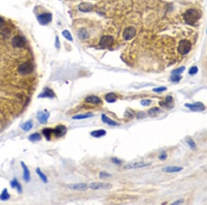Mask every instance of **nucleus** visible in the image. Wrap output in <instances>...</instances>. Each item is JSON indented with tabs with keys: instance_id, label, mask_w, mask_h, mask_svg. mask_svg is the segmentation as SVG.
<instances>
[{
	"instance_id": "obj_27",
	"label": "nucleus",
	"mask_w": 207,
	"mask_h": 205,
	"mask_svg": "<svg viewBox=\"0 0 207 205\" xmlns=\"http://www.w3.org/2000/svg\"><path fill=\"white\" fill-rule=\"evenodd\" d=\"M28 140H29L30 142H38V141H40L42 140V137H41V135L38 133H32L28 137Z\"/></svg>"
},
{
	"instance_id": "obj_10",
	"label": "nucleus",
	"mask_w": 207,
	"mask_h": 205,
	"mask_svg": "<svg viewBox=\"0 0 207 205\" xmlns=\"http://www.w3.org/2000/svg\"><path fill=\"white\" fill-rule=\"evenodd\" d=\"M38 20L42 25H46V24L50 23L52 20V15L50 13H44L39 15L38 17Z\"/></svg>"
},
{
	"instance_id": "obj_2",
	"label": "nucleus",
	"mask_w": 207,
	"mask_h": 205,
	"mask_svg": "<svg viewBox=\"0 0 207 205\" xmlns=\"http://www.w3.org/2000/svg\"><path fill=\"white\" fill-rule=\"evenodd\" d=\"M191 49V44L189 41L186 40H182L180 42L177 47V51L181 55H185L189 53Z\"/></svg>"
},
{
	"instance_id": "obj_7",
	"label": "nucleus",
	"mask_w": 207,
	"mask_h": 205,
	"mask_svg": "<svg viewBox=\"0 0 207 205\" xmlns=\"http://www.w3.org/2000/svg\"><path fill=\"white\" fill-rule=\"evenodd\" d=\"M186 107L192 111H203L205 110V106L202 102H195L193 104H186Z\"/></svg>"
},
{
	"instance_id": "obj_18",
	"label": "nucleus",
	"mask_w": 207,
	"mask_h": 205,
	"mask_svg": "<svg viewBox=\"0 0 207 205\" xmlns=\"http://www.w3.org/2000/svg\"><path fill=\"white\" fill-rule=\"evenodd\" d=\"M102 122H103L104 123H105V124L109 125V126H119V125H120V124H118V123H117L116 122H115V121L111 120V119H110V118H108V117L106 116V115H104V114L102 115Z\"/></svg>"
},
{
	"instance_id": "obj_16",
	"label": "nucleus",
	"mask_w": 207,
	"mask_h": 205,
	"mask_svg": "<svg viewBox=\"0 0 207 205\" xmlns=\"http://www.w3.org/2000/svg\"><path fill=\"white\" fill-rule=\"evenodd\" d=\"M21 165L24 171V180L26 182H28L30 180V173L29 169H28L27 166H26L25 163L23 162H21Z\"/></svg>"
},
{
	"instance_id": "obj_31",
	"label": "nucleus",
	"mask_w": 207,
	"mask_h": 205,
	"mask_svg": "<svg viewBox=\"0 0 207 205\" xmlns=\"http://www.w3.org/2000/svg\"><path fill=\"white\" fill-rule=\"evenodd\" d=\"M160 108L158 107H153L149 110L148 114L151 116H155L158 113L160 112Z\"/></svg>"
},
{
	"instance_id": "obj_40",
	"label": "nucleus",
	"mask_w": 207,
	"mask_h": 205,
	"mask_svg": "<svg viewBox=\"0 0 207 205\" xmlns=\"http://www.w3.org/2000/svg\"><path fill=\"white\" fill-rule=\"evenodd\" d=\"M167 155L165 152H162L160 153V155H159V159L161 160H164L167 159Z\"/></svg>"
},
{
	"instance_id": "obj_8",
	"label": "nucleus",
	"mask_w": 207,
	"mask_h": 205,
	"mask_svg": "<svg viewBox=\"0 0 207 205\" xmlns=\"http://www.w3.org/2000/svg\"><path fill=\"white\" fill-rule=\"evenodd\" d=\"M49 117H50V113L48 111H47V110H40L37 115V118L41 124H46Z\"/></svg>"
},
{
	"instance_id": "obj_33",
	"label": "nucleus",
	"mask_w": 207,
	"mask_h": 205,
	"mask_svg": "<svg viewBox=\"0 0 207 205\" xmlns=\"http://www.w3.org/2000/svg\"><path fill=\"white\" fill-rule=\"evenodd\" d=\"M184 70H185V67L184 66H182V67H180V68H178V69H175V70H174L172 71V75H180L181 73H182L184 71Z\"/></svg>"
},
{
	"instance_id": "obj_11",
	"label": "nucleus",
	"mask_w": 207,
	"mask_h": 205,
	"mask_svg": "<svg viewBox=\"0 0 207 205\" xmlns=\"http://www.w3.org/2000/svg\"><path fill=\"white\" fill-rule=\"evenodd\" d=\"M55 97V92L50 88H44V91L38 95V98H49L53 99Z\"/></svg>"
},
{
	"instance_id": "obj_29",
	"label": "nucleus",
	"mask_w": 207,
	"mask_h": 205,
	"mask_svg": "<svg viewBox=\"0 0 207 205\" xmlns=\"http://www.w3.org/2000/svg\"><path fill=\"white\" fill-rule=\"evenodd\" d=\"M36 173L39 175V177L40 178V179L42 180V181L43 182H44V183H47V182H48V178H47L46 175H45L42 171H41L40 168L36 169Z\"/></svg>"
},
{
	"instance_id": "obj_35",
	"label": "nucleus",
	"mask_w": 207,
	"mask_h": 205,
	"mask_svg": "<svg viewBox=\"0 0 207 205\" xmlns=\"http://www.w3.org/2000/svg\"><path fill=\"white\" fill-rule=\"evenodd\" d=\"M99 176H100V178L103 179V178H107L110 177V176H111V174L108 173H107V172H106V171H102V172H100V173Z\"/></svg>"
},
{
	"instance_id": "obj_43",
	"label": "nucleus",
	"mask_w": 207,
	"mask_h": 205,
	"mask_svg": "<svg viewBox=\"0 0 207 205\" xmlns=\"http://www.w3.org/2000/svg\"><path fill=\"white\" fill-rule=\"evenodd\" d=\"M55 46L57 48H59L60 46V42H59L58 37H56V40H55Z\"/></svg>"
},
{
	"instance_id": "obj_12",
	"label": "nucleus",
	"mask_w": 207,
	"mask_h": 205,
	"mask_svg": "<svg viewBox=\"0 0 207 205\" xmlns=\"http://www.w3.org/2000/svg\"><path fill=\"white\" fill-rule=\"evenodd\" d=\"M12 44L13 46L17 47V48H22L24 47L26 44V40L19 35H17L14 37V38L12 40Z\"/></svg>"
},
{
	"instance_id": "obj_45",
	"label": "nucleus",
	"mask_w": 207,
	"mask_h": 205,
	"mask_svg": "<svg viewBox=\"0 0 207 205\" xmlns=\"http://www.w3.org/2000/svg\"><path fill=\"white\" fill-rule=\"evenodd\" d=\"M184 202V200H178L175 202H174L173 203H172V204H180Z\"/></svg>"
},
{
	"instance_id": "obj_46",
	"label": "nucleus",
	"mask_w": 207,
	"mask_h": 205,
	"mask_svg": "<svg viewBox=\"0 0 207 205\" xmlns=\"http://www.w3.org/2000/svg\"><path fill=\"white\" fill-rule=\"evenodd\" d=\"M4 25V20L1 17H0V28H2Z\"/></svg>"
},
{
	"instance_id": "obj_23",
	"label": "nucleus",
	"mask_w": 207,
	"mask_h": 205,
	"mask_svg": "<svg viewBox=\"0 0 207 205\" xmlns=\"http://www.w3.org/2000/svg\"><path fill=\"white\" fill-rule=\"evenodd\" d=\"M32 126H33V123H32V121L28 120V121H27V122H24V124H22L21 125V128L24 131L27 132V131H29L31 130Z\"/></svg>"
},
{
	"instance_id": "obj_32",
	"label": "nucleus",
	"mask_w": 207,
	"mask_h": 205,
	"mask_svg": "<svg viewBox=\"0 0 207 205\" xmlns=\"http://www.w3.org/2000/svg\"><path fill=\"white\" fill-rule=\"evenodd\" d=\"M186 143H187V144H188V146L190 147V148L191 149H195L196 148V144H195V143L193 140H192L191 138H188L186 140Z\"/></svg>"
},
{
	"instance_id": "obj_21",
	"label": "nucleus",
	"mask_w": 207,
	"mask_h": 205,
	"mask_svg": "<svg viewBox=\"0 0 207 205\" xmlns=\"http://www.w3.org/2000/svg\"><path fill=\"white\" fill-rule=\"evenodd\" d=\"M106 134V131L104 129H99V130H95L92 131L91 133V135L93 136V138H102V137L104 136Z\"/></svg>"
},
{
	"instance_id": "obj_13",
	"label": "nucleus",
	"mask_w": 207,
	"mask_h": 205,
	"mask_svg": "<svg viewBox=\"0 0 207 205\" xmlns=\"http://www.w3.org/2000/svg\"><path fill=\"white\" fill-rule=\"evenodd\" d=\"M135 34H136V30L133 27H128L124 30V33H123V38L125 40H129L133 38H134Z\"/></svg>"
},
{
	"instance_id": "obj_15",
	"label": "nucleus",
	"mask_w": 207,
	"mask_h": 205,
	"mask_svg": "<svg viewBox=\"0 0 207 205\" xmlns=\"http://www.w3.org/2000/svg\"><path fill=\"white\" fill-rule=\"evenodd\" d=\"M85 102L87 103L92 104H102V100L99 97L96 95H89L85 98Z\"/></svg>"
},
{
	"instance_id": "obj_19",
	"label": "nucleus",
	"mask_w": 207,
	"mask_h": 205,
	"mask_svg": "<svg viewBox=\"0 0 207 205\" xmlns=\"http://www.w3.org/2000/svg\"><path fill=\"white\" fill-rule=\"evenodd\" d=\"M10 184H11V186L13 188H16L17 191H18V193H21L22 192V185L20 184V183L19 182V181L16 179V178H14L10 182Z\"/></svg>"
},
{
	"instance_id": "obj_17",
	"label": "nucleus",
	"mask_w": 207,
	"mask_h": 205,
	"mask_svg": "<svg viewBox=\"0 0 207 205\" xmlns=\"http://www.w3.org/2000/svg\"><path fill=\"white\" fill-rule=\"evenodd\" d=\"M93 7V4H91V3L83 2L79 5V10L80 11L87 13V12H90L92 11Z\"/></svg>"
},
{
	"instance_id": "obj_30",
	"label": "nucleus",
	"mask_w": 207,
	"mask_h": 205,
	"mask_svg": "<svg viewBox=\"0 0 207 205\" xmlns=\"http://www.w3.org/2000/svg\"><path fill=\"white\" fill-rule=\"evenodd\" d=\"M78 36L81 40H85L89 37V33L84 28H82L78 31Z\"/></svg>"
},
{
	"instance_id": "obj_25",
	"label": "nucleus",
	"mask_w": 207,
	"mask_h": 205,
	"mask_svg": "<svg viewBox=\"0 0 207 205\" xmlns=\"http://www.w3.org/2000/svg\"><path fill=\"white\" fill-rule=\"evenodd\" d=\"M42 133L44 135L45 138H46L47 140H50L51 137L53 135V128H46L42 130Z\"/></svg>"
},
{
	"instance_id": "obj_4",
	"label": "nucleus",
	"mask_w": 207,
	"mask_h": 205,
	"mask_svg": "<svg viewBox=\"0 0 207 205\" xmlns=\"http://www.w3.org/2000/svg\"><path fill=\"white\" fill-rule=\"evenodd\" d=\"M113 187V185L107 182H92L89 184V188L92 190H108Z\"/></svg>"
},
{
	"instance_id": "obj_36",
	"label": "nucleus",
	"mask_w": 207,
	"mask_h": 205,
	"mask_svg": "<svg viewBox=\"0 0 207 205\" xmlns=\"http://www.w3.org/2000/svg\"><path fill=\"white\" fill-rule=\"evenodd\" d=\"M182 77H180V75H172V76L171 77V79L172 82H179L180 81V79H181Z\"/></svg>"
},
{
	"instance_id": "obj_22",
	"label": "nucleus",
	"mask_w": 207,
	"mask_h": 205,
	"mask_svg": "<svg viewBox=\"0 0 207 205\" xmlns=\"http://www.w3.org/2000/svg\"><path fill=\"white\" fill-rule=\"evenodd\" d=\"M118 100V95L114 93H109L105 95V100L108 103H114Z\"/></svg>"
},
{
	"instance_id": "obj_14",
	"label": "nucleus",
	"mask_w": 207,
	"mask_h": 205,
	"mask_svg": "<svg viewBox=\"0 0 207 205\" xmlns=\"http://www.w3.org/2000/svg\"><path fill=\"white\" fill-rule=\"evenodd\" d=\"M67 187L70 189L76 190V191H86L88 188V185L85 183H77L71 184L67 185Z\"/></svg>"
},
{
	"instance_id": "obj_26",
	"label": "nucleus",
	"mask_w": 207,
	"mask_h": 205,
	"mask_svg": "<svg viewBox=\"0 0 207 205\" xmlns=\"http://www.w3.org/2000/svg\"><path fill=\"white\" fill-rule=\"evenodd\" d=\"M94 115L92 113H88L85 114H80V115H77L73 117V120H84V119H87L93 117Z\"/></svg>"
},
{
	"instance_id": "obj_44",
	"label": "nucleus",
	"mask_w": 207,
	"mask_h": 205,
	"mask_svg": "<svg viewBox=\"0 0 207 205\" xmlns=\"http://www.w3.org/2000/svg\"><path fill=\"white\" fill-rule=\"evenodd\" d=\"M126 115H127L128 117H130V118H133V116L134 115V113L133 111H131V110H128V111L126 112Z\"/></svg>"
},
{
	"instance_id": "obj_24",
	"label": "nucleus",
	"mask_w": 207,
	"mask_h": 205,
	"mask_svg": "<svg viewBox=\"0 0 207 205\" xmlns=\"http://www.w3.org/2000/svg\"><path fill=\"white\" fill-rule=\"evenodd\" d=\"M159 104L162 106L169 108L170 106L173 104V97L171 96H168V97H166L164 101L159 102Z\"/></svg>"
},
{
	"instance_id": "obj_20",
	"label": "nucleus",
	"mask_w": 207,
	"mask_h": 205,
	"mask_svg": "<svg viewBox=\"0 0 207 205\" xmlns=\"http://www.w3.org/2000/svg\"><path fill=\"white\" fill-rule=\"evenodd\" d=\"M182 170V167H175V166H171V167H166L163 168L162 171L166 173H176V172L181 171Z\"/></svg>"
},
{
	"instance_id": "obj_1",
	"label": "nucleus",
	"mask_w": 207,
	"mask_h": 205,
	"mask_svg": "<svg viewBox=\"0 0 207 205\" xmlns=\"http://www.w3.org/2000/svg\"><path fill=\"white\" fill-rule=\"evenodd\" d=\"M200 14L195 9H188L183 15V18L186 24L194 25L200 18Z\"/></svg>"
},
{
	"instance_id": "obj_47",
	"label": "nucleus",
	"mask_w": 207,
	"mask_h": 205,
	"mask_svg": "<svg viewBox=\"0 0 207 205\" xmlns=\"http://www.w3.org/2000/svg\"><path fill=\"white\" fill-rule=\"evenodd\" d=\"M206 33H207V30H206Z\"/></svg>"
},
{
	"instance_id": "obj_42",
	"label": "nucleus",
	"mask_w": 207,
	"mask_h": 205,
	"mask_svg": "<svg viewBox=\"0 0 207 205\" xmlns=\"http://www.w3.org/2000/svg\"><path fill=\"white\" fill-rule=\"evenodd\" d=\"M146 117V114L144 113H142V112H140V113H139L137 115V118H144Z\"/></svg>"
},
{
	"instance_id": "obj_38",
	"label": "nucleus",
	"mask_w": 207,
	"mask_h": 205,
	"mask_svg": "<svg viewBox=\"0 0 207 205\" xmlns=\"http://www.w3.org/2000/svg\"><path fill=\"white\" fill-rule=\"evenodd\" d=\"M198 69L197 66H193L192 68H190L189 71H188V73H189L190 75H195L197 73H198Z\"/></svg>"
},
{
	"instance_id": "obj_5",
	"label": "nucleus",
	"mask_w": 207,
	"mask_h": 205,
	"mask_svg": "<svg viewBox=\"0 0 207 205\" xmlns=\"http://www.w3.org/2000/svg\"><path fill=\"white\" fill-rule=\"evenodd\" d=\"M151 165V162H133L128 165H127L124 167L125 169H140V168H144L149 167Z\"/></svg>"
},
{
	"instance_id": "obj_3",
	"label": "nucleus",
	"mask_w": 207,
	"mask_h": 205,
	"mask_svg": "<svg viewBox=\"0 0 207 205\" xmlns=\"http://www.w3.org/2000/svg\"><path fill=\"white\" fill-rule=\"evenodd\" d=\"M34 70V66L30 61H26L21 64L18 68V71L22 75H28L32 73Z\"/></svg>"
},
{
	"instance_id": "obj_28",
	"label": "nucleus",
	"mask_w": 207,
	"mask_h": 205,
	"mask_svg": "<svg viewBox=\"0 0 207 205\" xmlns=\"http://www.w3.org/2000/svg\"><path fill=\"white\" fill-rule=\"evenodd\" d=\"M10 198H11V195L9 194L7 188H4L1 192V195H0V200L6 201L9 200Z\"/></svg>"
},
{
	"instance_id": "obj_37",
	"label": "nucleus",
	"mask_w": 207,
	"mask_h": 205,
	"mask_svg": "<svg viewBox=\"0 0 207 205\" xmlns=\"http://www.w3.org/2000/svg\"><path fill=\"white\" fill-rule=\"evenodd\" d=\"M167 87H157V88H155V89H153V91L155 92V93H161V92L167 91Z\"/></svg>"
},
{
	"instance_id": "obj_9",
	"label": "nucleus",
	"mask_w": 207,
	"mask_h": 205,
	"mask_svg": "<svg viewBox=\"0 0 207 205\" xmlns=\"http://www.w3.org/2000/svg\"><path fill=\"white\" fill-rule=\"evenodd\" d=\"M67 128L63 125H59L56 128H53V135L56 138H61L66 133Z\"/></svg>"
},
{
	"instance_id": "obj_6",
	"label": "nucleus",
	"mask_w": 207,
	"mask_h": 205,
	"mask_svg": "<svg viewBox=\"0 0 207 205\" xmlns=\"http://www.w3.org/2000/svg\"><path fill=\"white\" fill-rule=\"evenodd\" d=\"M114 39L112 36L110 35H105L102 37L100 42V45L102 48H109L113 44Z\"/></svg>"
},
{
	"instance_id": "obj_39",
	"label": "nucleus",
	"mask_w": 207,
	"mask_h": 205,
	"mask_svg": "<svg viewBox=\"0 0 207 205\" xmlns=\"http://www.w3.org/2000/svg\"><path fill=\"white\" fill-rule=\"evenodd\" d=\"M151 104V100H143L141 101V104H142V106H149V105H150V104Z\"/></svg>"
},
{
	"instance_id": "obj_41",
	"label": "nucleus",
	"mask_w": 207,
	"mask_h": 205,
	"mask_svg": "<svg viewBox=\"0 0 207 205\" xmlns=\"http://www.w3.org/2000/svg\"><path fill=\"white\" fill-rule=\"evenodd\" d=\"M112 161L115 164H116V165H121V164H122V161L118 158H117V157H113Z\"/></svg>"
},
{
	"instance_id": "obj_34",
	"label": "nucleus",
	"mask_w": 207,
	"mask_h": 205,
	"mask_svg": "<svg viewBox=\"0 0 207 205\" xmlns=\"http://www.w3.org/2000/svg\"><path fill=\"white\" fill-rule=\"evenodd\" d=\"M62 35L66 39H67L68 40L73 41V37L71 36V35L70 32H69V30H63V31L62 32Z\"/></svg>"
}]
</instances>
